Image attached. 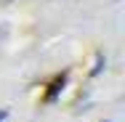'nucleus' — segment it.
I'll return each mask as SVG.
<instances>
[]
</instances>
